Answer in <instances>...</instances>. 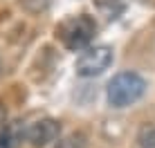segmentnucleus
<instances>
[{
  "instance_id": "11",
  "label": "nucleus",
  "mask_w": 155,
  "mask_h": 148,
  "mask_svg": "<svg viewBox=\"0 0 155 148\" xmlns=\"http://www.w3.org/2000/svg\"><path fill=\"white\" fill-rule=\"evenodd\" d=\"M140 2H146V0H140Z\"/></svg>"
},
{
  "instance_id": "2",
  "label": "nucleus",
  "mask_w": 155,
  "mask_h": 148,
  "mask_svg": "<svg viewBox=\"0 0 155 148\" xmlns=\"http://www.w3.org/2000/svg\"><path fill=\"white\" fill-rule=\"evenodd\" d=\"M146 90V81L135 72H121L108 83V101L115 108H126L135 103Z\"/></svg>"
},
{
  "instance_id": "8",
  "label": "nucleus",
  "mask_w": 155,
  "mask_h": 148,
  "mask_svg": "<svg viewBox=\"0 0 155 148\" xmlns=\"http://www.w3.org/2000/svg\"><path fill=\"white\" fill-rule=\"evenodd\" d=\"M14 146V141H12V135H0V148H12Z\"/></svg>"
},
{
  "instance_id": "4",
  "label": "nucleus",
  "mask_w": 155,
  "mask_h": 148,
  "mask_svg": "<svg viewBox=\"0 0 155 148\" xmlns=\"http://www.w3.org/2000/svg\"><path fill=\"white\" fill-rule=\"evenodd\" d=\"M58 133H61V126L54 119H41L36 124H31L27 128L25 137L31 141V146H47L50 141H54Z\"/></svg>"
},
{
  "instance_id": "6",
  "label": "nucleus",
  "mask_w": 155,
  "mask_h": 148,
  "mask_svg": "<svg viewBox=\"0 0 155 148\" xmlns=\"http://www.w3.org/2000/svg\"><path fill=\"white\" fill-rule=\"evenodd\" d=\"M137 141H140L142 148H155V124L144 126L137 135Z\"/></svg>"
},
{
  "instance_id": "7",
  "label": "nucleus",
  "mask_w": 155,
  "mask_h": 148,
  "mask_svg": "<svg viewBox=\"0 0 155 148\" xmlns=\"http://www.w3.org/2000/svg\"><path fill=\"white\" fill-rule=\"evenodd\" d=\"M56 148H85V135L83 133H72L65 139L58 141Z\"/></svg>"
},
{
  "instance_id": "5",
  "label": "nucleus",
  "mask_w": 155,
  "mask_h": 148,
  "mask_svg": "<svg viewBox=\"0 0 155 148\" xmlns=\"http://www.w3.org/2000/svg\"><path fill=\"white\" fill-rule=\"evenodd\" d=\"M94 9L104 16L106 20H115L124 14L126 5L121 0H94Z\"/></svg>"
},
{
  "instance_id": "9",
  "label": "nucleus",
  "mask_w": 155,
  "mask_h": 148,
  "mask_svg": "<svg viewBox=\"0 0 155 148\" xmlns=\"http://www.w3.org/2000/svg\"><path fill=\"white\" fill-rule=\"evenodd\" d=\"M5 121H7V108H5V103H0V128L5 126Z\"/></svg>"
},
{
  "instance_id": "1",
  "label": "nucleus",
  "mask_w": 155,
  "mask_h": 148,
  "mask_svg": "<svg viewBox=\"0 0 155 148\" xmlns=\"http://www.w3.org/2000/svg\"><path fill=\"white\" fill-rule=\"evenodd\" d=\"M94 31H97V25L90 16H72V18L63 20L61 25L56 27V36L68 50L77 52V50H83L90 40L94 38Z\"/></svg>"
},
{
  "instance_id": "3",
  "label": "nucleus",
  "mask_w": 155,
  "mask_h": 148,
  "mask_svg": "<svg viewBox=\"0 0 155 148\" xmlns=\"http://www.w3.org/2000/svg\"><path fill=\"white\" fill-rule=\"evenodd\" d=\"M110 63H113V50L108 45H99L85 50L77 59L74 67H77V74H81V76H97L104 70H108Z\"/></svg>"
},
{
  "instance_id": "10",
  "label": "nucleus",
  "mask_w": 155,
  "mask_h": 148,
  "mask_svg": "<svg viewBox=\"0 0 155 148\" xmlns=\"http://www.w3.org/2000/svg\"><path fill=\"white\" fill-rule=\"evenodd\" d=\"M0 72H2V56H0Z\"/></svg>"
}]
</instances>
